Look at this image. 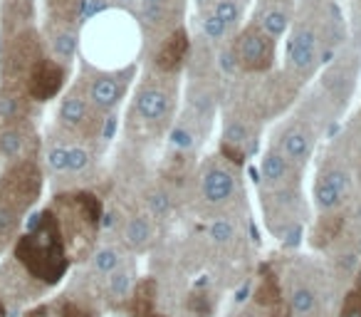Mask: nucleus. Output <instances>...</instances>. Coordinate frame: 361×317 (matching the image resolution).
<instances>
[{"instance_id":"nucleus-1","label":"nucleus","mask_w":361,"mask_h":317,"mask_svg":"<svg viewBox=\"0 0 361 317\" xmlns=\"http://www.w3.org/2000/svg\"><path fill=\"white\" fill-rule=\"evenodd\" d=\"M16 261L30 273L35 280L55 285L70 268L65 238L52 208H45L40 216L32 218L27 233H23L16 243Z\"/></svg>"},{"instance_id":"nucleus-2","label":"nucleus","mask_w":361,"mask_h":317,"mask_svg":"<svg viewBox=\"0 0 361 317\" xmlns=\"http://www.w3.org/2000/svg\"><path fill=\"white\" fill-rule=\"evenodd\" d=\"M60 223L62 238H65L67 253H85L94 241L97 226H99L102 203L92 193H72V196H60L52 208Z\"/></svg>"},{"instance_id":"nucleus-3","label":"nucleus","mask_w":361,"mask_h":317,"mask_svg":"<svg viewBox=\"0 0 361 317\" xmlns=\"http://www.w3.org/2000/svg\"><path fill=\"white\" fill-rule=\"evenodd\" d=\"M40 191H42V172L35 159L13 162L3 172V177H0V198L18 216H23L27 208L35 206V201L40 198Z\"/></svg>"},{"instance_id":"nucleus-4","label":"nucleus","mask_w":361,"mask_h":317,"mask_svg":"<svg viewBox=\"0 0 361 317\" xmlns=\"http://www.w3.org/2000/svg\"><path fill=\"white\" fill-rule=\"evenodd\" d=\"M40 57H42L40 37H37V32L32 28L13 35L11 40H6V50H3V80H6V85L3 87L25 92L27 75H30V70L37 65Z\"/></svg>"},{"instance_id":"nucleus-5","label":"nucleus","mask_w":361,"mask_h":317,"mask_svg":"<svg viewBox=\"0 0 361 317\" xmlns=\"http://www.w3.org/2000/svg\"><path fill=\"white\" fill-rule=\"evenodd\" d=\"M235 65L245 72H265L275 60V40L260 25H250L235 42Z\"/></svg>"},{"instance_id":"nucleus-6","label":"nucleus","mask_w":361,"mask_h":317,"mask_svg":"<svg viewBox=\"0 0 361 317\" xmlns=\"http://www.w3.org/2000/svg\"><path fill=\"white\" fill-rule=\"evenodd\" d=\"M65 80H67V67L62 62L52 60V57L42 55L37 60V65L30 70V75H27L25 92L30 100L47 102L60 95V90L65 87Z\"/></svg>"},{"instance_id":"nucleus-7","label":"nucleus","mask_w":361,"mask_h":317,"mask_svg":"<svg viewBox=\"0 0 361 317\" xmlns=\"http://www.w3.org/2000/svg\"><path fill=\"white\" fill-rule=\"evenodd\" d=\"M90 97L80 90H72L65 100L60 102V124L70 131H94V119H92Z\"/></svg>"},{"instance_id":"nucleus-8","label":"nucleus","mask_w":361,"mask_h":317,"mask_svg":"<svg viewBox=\"0 0 361 317\" xmlns=\"http://www.w3.org/2000/svg\"><path fill=\"white\" fill-rule=\"evenodd\" d=\"M346 193H349V177L344 169H331V172L322 174L319 181L314 186L317 206L322 211H334L344 203Z\"/></svg>"},{"instance_id":"nucleus-9","label":"nucleus","mask_w":361,"mask_h":317,"mask_svg":"<svg viewBox=\"0 0 361 317\" xmlns=\"http://www.w3.org/2000/svg\"><path fill=\"white\" fill-rule=\"evenodd\" d=\"M188 55V32L186 28H173L161 42L159 52H156V67L161 72H176Z\"/></svg>"},{"instance_id":"nucleus-10","label":"nucleus","mask_w":361,"mask_h":317,"mask_svg":"<svg viewBox=\"0 0 361 317\" xmlns=\"http://www.w3.org/2000/svg\"><path fill=\"white\" fill-rule=\"evenodd\" d=\"M32 16H35V13H32V0H3V8H0L3 37L11 40L18 32L30 30Z\"/></svg>"},{"instance_id":"nucleus-11","label":"nucleus","mask_w":361,"mask_h":317,"mask_svg":"<svg viewBox=\"0 0 361 317\" xmlns=\"http://www.w3.org/2000/svg\"><path fill=\"white\" fill-rule=\"evenodd\" d=\"M121 95H124V82L114 75H97L94 80L90 82V90H87V97H90V104L99 112H109L119 104Z\"/></svg>"},{"instance_id":"nucleus-12","label":"nucleus","mask_w":361,"mask_h":317,"mask_svg":"<svg viewBox=\"0 0 361 317\" xmlns=\"http://www.w3.org/2000/svg\"><path fill=\"white\" fill-rule=\"evenodd\" d=\"M32 141V134L27 131L25 124H11L0 129V156L6 162H20V159H32L27 146Z\"/></svg>"},{"instance_id":"nucleus-13","label":"nucleus","mask_w":361,"mask_h":317,"mask_svg":"<svg viewBox=\"0 0 361 317\" xmlns=\"http://www.w3.org/2000/svg\"><path fill=\"white\" fill-rule=\"evenodd\" d=\"M235 193V177L226 169H208L203 177V198L213 206L226 203Z\"/></svg>"},{"instance_id":"nucleus-14","label":"nucleus","mask_w":361,"mask_h":317,"mask_svg":"<svg viewBox=\"0 0 361 317\" xmlns=\"http://www.w3.org/2000/svg\"><path fill=\"white\" fill-rule=\"evenodd\" d=\"M136 112L146 121H161L169 112V95L154 85L141 87V92L136 95Z\"/></svg>"},{"instance_id":"nucleus-15","label":"nucleus","mask_w":361,"mask_h":317,"mask_svg":"<svg viewBox=\"0 0 361 317\" xmlns=\"http://www.w3.org/2000/svg\"><path fill=\"white\" fill-rule=\"evenodd\" d=\"M317 60V37L310 28H302L290 42V62L300 72L310 70Z\"/></svg>"},{"instance_id":"nucleus-16","label":"nucleus","mask_w":361,"mask_h":317,"mask_svg":"<svg viewBox=\"0 0 361 317\" xmlns=\"http://www.w3.org/2000/svg\"><path fill=\"white\" fill-rule=\"evenodd\" d=\"M282 154H285L287 162L292 164H307V159H310L312 154V136L307 129H302V126H292V129L285 131V136H282Z\"/></svg>"},{"instance_id":"nucleus-17","label":"nucleus","mask_w":361,"mask_h":317,"mask_svg":"<svg viewBox=\"0 0 361 317\" xmlns=\"http://www.w3.org/2000/svg\"><path fill=\"white\" fill-rule=\"evenodd\" d=\"M77 45H80V37H77L75 28H67V25H52L50 32V50H52V60L62 62H72L77 52Z\"/></svg>"},{"instance_id":"nucleus-18","label":"nucleus","mask_w":361,"mask_h":317,"mask_svg":"<svg viewBox=\"0 0 361 317\" xmlns=\"http://www.w3.org/2000/svg\"><path fill=\"white\" fill-rule=\"evenodd\" d=\"M255 302L260 307H267V310H280L282 305V290H280V280L272 270L262 273V280L255 290Z\"/></svg>"},{"instance_id":"nucleus-19","label":"nucleus","mask_w":361,"mask_h":317,"mask_svg":"<svg viewBox=\"0 0 361 317\" xmlns=\"http://www.w3.org/2000/svg\"><path fill=\"white\" fill-rule=\"evenodd\" d=\"M154 305H156V282L151 277L141 280L134 290L131 297V315L134 317H149L154 315Z\"/></svg>"},{"instance_id":"nucleus-20","label":"nucleus","mask_w":361,"mask_h":317,"mask_svg":"<svg viewBox=\"0 0 361 317\" xmlns=\"http://www.w3.org/2000/svg\"><path fill=\"white\" fill-rule=\"evenodd\" d=\"M287 159H285V154L282 151H267L265 156H262V162H260V177H262V181L265 184H280L282 179H285V174H287Z\"/></svg>"},{"instance_id":"nucleus-21","label":"nucleus","mask_w":361,"mask_h":317,"mask_svg":"<svg viewBox=\"0 0 361 317\" xmlns=\"http://www.w3.org/2000/svg\"><path fill=\"white\" fill-rule=\"evenodd\" d=\"M47 8H50L52 25L75 28L77 18H80L82 0H47Z\"/></svg>"},{"instance_id":"nucleus-22","label":"nucleus","mask_w":361,"mask_h":317,"mask_svg":"<svg viewBox=\"0 0 361 317\" xmlns=\"http://www.w3.org/2000/svg\"><path fill=\"white\" fill-rule=\"evenodd\" d=\"M149 238H151V226H149V221H146V216H134L126 221V226H124L126 246L139 251V248H144L146 243H149Z\"/></svg>"},{"instance_id":"nucleus-23","label":"nucleus","mask_w":361,"mask_h":317,"mask_svg":"<svg viewBox=\"0 0 361 317\" xmlns=\"http://www.w3.org/2000/svg\"><path fill=\"white\" fill-rule=\"evenodd\" d=\"M341 228H344V216H324L319 223H317L314 233H312V238H314V246L322 248V246H329L334 238H339Z\"/></svg>"},{"instance_id":"nucleus-24","label":"nucleus","mask_w":361,"mask_h":317,"mask_svg":"<svg viewBox=\"0 0 361 317\" xmlns=\"http://www.w3.org/2000/svg\"><path fill=\"white\" fill-rule=\"evenodd\" d=\"M178 0H141V8H144V20L149 25H164L169 20L171 11Z\"/></svg>"},{"instance_id":"nucleus-25","label":"nucleus","mask_w":361,"mask_h":317,"mask_svg":"<svg viewBox=\"0 0 361 317\" xmlns=\"http://www.w3.org/2000/svg\"><path fill=\"white\" fill-rule=\"evenodd\" d=\"M260 28L267 32V35L275 40V37H280V35H285V30H287V16L282 11H267L265 16H262V20H260Z\"/></svg>"},{"instance_id":"nucleus-26","label":"nucleus","mask_w":361,"mask_h":317,"mask_svg":"<svg viewBox=\"0 0 361 317\" xmlns=\"http://www.w3.org/2000/svg\"><path fill=\"white\" fill-rule=\"evenodd\" d=\"M18 223H20V216H18V213L13 211L3 198H0V241L11 238L13 233H16Z\"/></svg>"},{"instance_id":"nucleus-27","label":"nucleus","mask_w":361,"mask_h":317,"mask_svg":"<svg viewBox=\"0 0 361 317\" xmlns=\"http://www.w3.org/2000/svg\"><path fill=\"white\" fill-rule=\"evenodd\" d=\"M129 287H131V277L126 270H114L109 273V295L114 300H124L129 295Z\"/></svg>"},{"instance_id":"nucleus-28","label":"nucleus","mask_w":361,"mask_h":317,"mask_svg":"<svg viewBox=\"0 0 361 317\" xmlns=\"http://www.w3.org/2000/svg\"><path fill=\"white\" fill-rule=\"evenodd\" d=\"M213 16H216L226 28H231V25H235L240 11H238L235 0H218L216 8H213Z\"/></svg>"},{"instance_id":"nucleus-29","label":"nucleus","mask_w":361,"mask_h":317,"mask_svg":"<svg viewBox=\"0 0 361 317\" xmlns=\"http://www.w3.org/2000/svg\"><path fill=\"white\" fill-rule=\"evenodd\" d=\"M90 164V151L82 149V146H70L67 149V172H82Z\"/></svg>"},{"instance_id":"nucleus-30","label":"nucleus","mask_w":361,"mask_h":317,"mask_svg":"<svg viewBox=\"0 0 361 317\" xmlns=\"http://www.w3.org/2000/svg\"><path fill=\"white\" fill-rule=\"evenodd\" d=\"M292 307H295V312H300V315L310 312L312 307H314V292H312L310 287H297V290L292 292Z\"/></svg>"},{"instance_id":"nucleus-31","label":"nucleus","mask_w":361,"mask_h":317,"mask_svg":"<svg viewBox=\"0 0 361 317\" xmlns=\"http://www.w3.org/2000/svg\"><path fill=\"white\" fill-rule=\"evenodd\" d=\"M94 265L99 273H114L116 265H119V256H116V251H111V248H104V251H99L94 256Z\"/></svg>"},{"instance_id":"nucleus-32","label":"nucleus","mask_w":361,"mask_h":317,"mask_svg":"<svg viewBox=\"0 0 361 317\" xmlns=\"http://www.w3.org/2000/svg\"><path fill=\"white\" fill-rule=\"evenodd\" d=\"M67 149H70V146L57 144L47 151V167H50L52 172H67Z\"/></svg>"},{"instance_id":"nucleus-33","label":"nucleus","mask_w":361,"mask_h":317,"mask_svg":"<svg viewBox=\"0 0 361 317\" xmlns=\"http://www.w3.org/2000/svg\"><path fill=\"white\" fill-rule=\"evenodd\" d=\"M203 32H206V35L211 37V40H221V37L228 32V28L223 25V23L218 20V18L213 16V13H208V16L203 18Z\"/></svg>"},{"instance_id":"nucleus-34","label":"nucleus","mask_w":361,"mask_h":317,"mask_svg":"<svg viewBox=\"0 0 361 317\" xmlns=\"http://www.w3.org/2000/svg\"><path fill=\"white\" fill-rule=\"evenodd\" d=\"M221 151H223V156L226 159H231L233 164H245V156H247V151L245 149H240V146H235V144H228V141H223V146H221Z\"/></svg>"},{"instance_id":"nucleus-35","label":"nucleus","mask_w":361,"mask_h":317,"mask_svg":"<svg viewBox=\"0 0 361 317\" xmlns=\"http://www.w3.org/2000/svg\"><path fill=\"white\" fill-rule=\"evenodd\" d=\"M341 317H361V295L359 292H351L346 297L344 307H341Z\"/></svg>"},{"instance_id":"nucleus-36","label":"nucleus","mask_w":361,"mask_h":317,"mask_svg":"<svg viewBox=\"0 0 361 317\" xmlns=\"http://www.w3.org/2000/svg\"><path fill=\"white\" fill-rule=\"evenodd\" d=\"M60 312H62V317H94V312L85 310V307L77 305V302H65Z\"/></svg>"},{"instance_id":"nucleus-37","label":"nucleus","mask_w":361,"mask_h":317,"mask_svg":"<svg viewBox=\"0 0 361 317\" xmlns=\"http://www.w3.org/2000/svg\"><path fill=\"white\" fill-rule=\"evenodd\" d=\"M188 307H191V310L196 312L198 317H206L208 312H211V305H208V297H203V295H193L191 300H188Z\"/></svg>"},{"instance_id":"nucleus-38","label":"nucleus","mask_w":361,"mask_h":317,"mask_svg":"<svg viewBox=\"0 0 361 317\" xmlns=\"http://www.w3.org/2000/svg\"><path fill=\"white\" fill-rule=\"evenodd\" d=\"M213 238H216V241H228V238H233V226L231 223H216V226H213Z\"/></svg>"},{"instance_id":"nucleus-39","label":"nucleus","mask_w":361,"mask_h":317,"mask_svg":"<svg viewBox=\"0 0 361 317\" xmlns=\"http://www.w3.org/2000/svg\"><path fill=\"white\" fill-rule=\"evenodd\" d=\"M173 141L178 146H191V134L183 131V129H178V131H173Z\"/></svg>"},{"instance_id":"nucleus-40","label":"nucleus","mask_w":361,"mask_h":317,"mask_svg":"<svg viewBox=\"0 0 361 317\" xmlns=\"http://www.w3.org/2000/svg\"><path fill=\"white\" fill-rule=\"evenodd\" d=\"M356 292L361 295V268H359V273H356Z\"/></svg>"},{"instance_id":"nucleus-41","label":"nucleus","mask_w":361,"mask_h":317,"mask_svg":"<svg viewBox=\"0 0 361 317\" xmlns=\"http://www.w3.org/2000/svg\"><path fill=\"white\" fill-rule=\"evenodd\" d=\"M0 317H6V310H3V305H0Z\"/></svg>"},{"instance_id":"nucleus-42","label":"nucleus","mask_w":361,"mask_h":317,"mask_svg":"<svg viewBox=\"0 0 361 317\" xmlns=\"http://www.w3.org/2000/svg\"><path fill=\"white\" fill-rule=\"evenodd\" d=\"M116 3H131V0H116Z\"/></svg>"},{"instance_id":"nucleus-43","label":"nucleus","mask_w":361,"mask_h":317,"mask_svg":"<svg viewBox=\"0 0 361 317\" xmlns=\"http://www.w3.org/2000/svg\"><path fill=\"white\" fill-rule=\"evenodd\" d=\"M149 317H166V315H156V312H154V315H149Z\"/></svg>"},{"instance_id":"nucleus-44","label":"nucleus","mask_w":361,"mask_h":317,"mask_svg":"<svg viewBox=\"0 0 361 317\" xmlns=\"http://www.w3.org/2000/svg\"><path fill=\"white\" fill-rule=\"evenodd\" d=\"M359 181H361V169H359Z\"/></svg>"}]
</instances>
